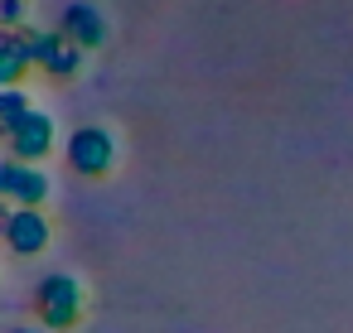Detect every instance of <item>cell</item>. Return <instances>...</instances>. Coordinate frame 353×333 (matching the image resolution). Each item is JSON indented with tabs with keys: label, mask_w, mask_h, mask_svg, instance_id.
<instances>
[{
	"label": "cell",
	"mask_w": 353,
	"mask_h": 333,
	"mask_svg": "<svg viewBox=\"0 0 353 333\" xmlns=\"http://www.w3.org/2000/svg\"><path fill=\"white\" fill-rule=\"evenodd\" d=\"M83 285H78V275H63V270H54V275H44L39 285H34V314H39V328L44 333H73L78 323H83Z\"/></svg>",
	"instance_id": "1"
},
{
	"label": "cell",
	"mask_w": 353,
	"mask_h": 333,
	"mask_svg": "<svg viewBox=\"0 0 353 333\" xmlns=\"http://www.w3.org/2000/svg\"><path fill=\"white\" fill-rule=\"evenodd\" d=\"M63 160L73 174L83 179H107L117 169V136L107 126H78L68 140H63Z\"/></svg>",
	"instance_id": "2"
},
{
	"label": "cell",
	"mask_w": 353,
	"mask_h": 333,
	"mask_svg": "<svg viewBox=\"0 0 353 333\" xmlns=\"http://www.w3.org/2000/svg\"><path fill=\"white\" fill-rule=\"evenodd\" d=\"M25 39H30L34 68H44L54 83H68V78L83 73V49H73L59 30H25Z\"/></svg>",
	"instance_id": "3"
},
{
	"label": "cell",
	"mask_w": 353,
	"mask_h": 333,
	"mask_svg": "<svg viewBox=\"0 0 353 333\" xmlns=\"http://www.w3.org/2000/svg\"><path fill=\"white\" fill-rule=\"evenodd\" d=\"M0 241H6L15 256H39V251H49V241H54L49 213H44V208H10L6 227H0Z\"/></svg>",
	"instance_id": "4"
},
{
	"label": "cell",
	"mask_w": 353,
	"mask_h": 333,
	"mask_svg": "<svg viewBox=\"0 0 353 333\" xmlns=\"http://www.w3.org/2000/svg\"><path fill=\"white\" fill-rule=\"evenodd\" d=\"M0 198L10 208H44L49 198V174L39 164H20V160H6L0 164Z\"/></svg>",
	"instance_id": "5"
},
{
	"label": "cell",
	"mask_w": 353,
	"mask_h": 333,
	"mask_svg": "<svg viewBox=\"0 0 353 333\" xmlns=\"http://www.w3.org/2000/svg\"><path fill=\"white\" fill-rule=\"evenodd\" d=\"M6 150H10V160H20V164H44V160L54 155V121H49L44 111H30V116L15 126V136L6 140Z\"/></svg>",
	"instance_id": "6"
},
{
	"label": "cell",
	"mask_w": 353,
	"mask_h": 333,
	"mask_svg": "<svg viewBox=\"0 0 353 333\" xmlns=\"http://www.w3.org/2000/svg\"><path fill=\"white\" fill-rule=\"evenodd\" d=\"M59 34L73 44V49H83V54H92V49H102L107 44V20H102V10L97 6H68L63 10V20H59Z\"/></svg>",
	"instance_id": "7"
},
{
	"label": "cell",
	"mask_w": 353,
	"mask_h": 333,
	"mask_svg": "<svg viewBox=\"0 0 353 333\" xmlns=\"http://www.w3.org/2000/svg\"><path fill=\"white\" fill-rule=\"evenodd\" d=\"M34 73L25 30H0V87H20Z\"/></svg>",
	"instance_id": "8"
},
{
	"label": "cell",
	"mask_w": 353,
	"mask_h": 333,
	"mask_svg": "<svg viewBox=\"0 0 353 333\" xmlns=\"http://www.w3.org/2000/svg\"><path fill=\"white\" fill-rule=\"evenodd\" d=\"M30 111H34V107H30V97H25L20 87H0V140H10L15 126H20Z\"/></svg>",
	"instance_id": "9"
},
{
	"label": "cell",
	"mask_w": 353,
	"mask_h": 333,
	"mask_svg": "<svg viewBox=\"0 0 353 333\" xmlns=\"http://www.w3.org/2000/svg\"><path fill=\"white\" fill-rule=\"evenodd\" d=\"M0 30H20V0H0Z\"/></svg>",
	"instance_id": "10"
},
{
	"label": "cell",
	"mask_w": 353,
	"mask_h": 333,
	"mask_svg": "<svg viewBox=\"0 0 353 333\" xmlns=\"http://www.w3.org/2000/svg\"><path fill=\"white\" fill-rule=\"evenodd\" d=\"M10 333H44V328H34V323H20V328H10Z\"/></svg>",
	"instance_id": "11"
},
{
	"label": "cell",
	"mask_w": 353,
	"mask_h": 333,
	"mask_svg": "<svg viewBox=\"0 0 353 333\" xmlns=\"http://www.w3.org/2000/svg\"><path fill=\"white\" fill-rule=\"evenodd\" d=\"M6 217H10V203H6V198H0V227H6Z\"/></svg>",
	"instance_id": "12"
}]
</instances>
